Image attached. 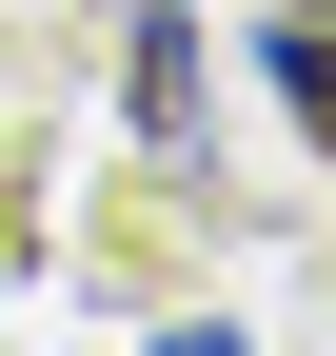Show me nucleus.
<instances>
[{"instance_id": "obj_2", "label": "nucleus", "mask_w": 336, "mask_h": 356, "mask_svg": "<svg viewBox=\"0 0 336 356\" xmlns=\"http://www.w3.org/2000/svg\"><path fill=\"white\" fill-rule=\"evenodd\" d=\"M277 99H297V119H317V159H336V40H317V20H277Z\"/></svg>"}, {"instance_id": "obj_3", "label": "nucleus", "mask_w": 336, "mask_h": 356, "mask_svg": "<svg viewBox=\"0 0 336 356\" xmlns=\"http://www.w3.org/2000/svg\"><path fill=\"white\" fill-rule=\"evenodd\" d=\"M158 356H258V337H237V317H178V337H158Z\"/></svg>"}, {"instance_id": "obj_1", "label": "nucleus", "mask_w": 336, "mask_h": 356, "mask_svg": "<svg viewBox=\"0 0 336 356\" xmlns=\"http://www.w3.org/2000/svg\"><path fill=\"white\" fill-rule=\"evenodd\" d=\"M139 139H198V20H139Z\"/></svg>"}]
</instances>
